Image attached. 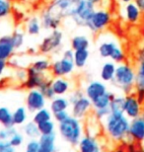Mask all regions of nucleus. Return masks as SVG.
<instances>
[{
  "label": "nucleus",
  "instance_id": "52",
  "mask_svg": "<svg viewBox=\"0 0 144 152\" xmlns=\"http://www.w3.org/2000/svg\"><path fill=\"white\" fill-rule=\"evenodd\" d=\"M143 152H144V141H143Z\"/></svg>",
  "mask_w": 144,
  "mask_h": 152
},
{
  "label": "nucleus",
  "instance_id": "19",
  "mask_svg": "<svg viewBox=\"0 0 144 152\" xmlns=\"http://www.w3.org/2000/svg\"><path fill=\"white\" fill-rule=\"evenodd\" d=\"M79 152H101L98 139L92 134L83 135L77 144Z\"/></svg>",
  "mask_w": 144,
  "mask_h": 152
},
{
  "label": "nucleus",
  "instance_id": "50",
  "mask_svg": "<svg viewBox=\"0 0 144 152\" xmlns=\"http://www.w3.org/2000/svg\"><path fill=\"white\" fill-rule=\"evenodd\" d=\"M115 152H125V151L122 149V148H118V149H116Z\"/></svg>",
  "mask_w": 144,
  "mask_h": 152
},
{
  "label": "nucleus",
  "instance_id": "34",
  "mask_svg": "<svg viewBox=\"0 0 144 152\" xmlns=\"http://www.w3.org/2000/svg\"><path fill=\"white\" fill-rule=\"evenodd\" d=\"M11 38L16 50H20L23 48L24 44H25V33L22 30H15L13 34L11 35Z\"/></svg>",
  "mask_w": 144,
  "mask_h": 152
},
{
  "label": "nucleus",
  "instance_id": "47",
  "mask_svg": "<svg viewBox=\"0 0 144 152\" xmlns=\"http://www.w3.org/2000/svg\"><path fill=\"white\" fill-rule=\"evenodd\" d=\"M133 2L138 6V8L141 10V12L144 14V0H133Z\"/></svg>",
  "mask_w": 144,
  "mask_h": 152
},
{
  "label": "nucleus",
  "instance_id": "18",
  "mask_svg": "<svg viewBox=\"0 0 144 152\" xmlns=\"http://www.w3.org/2000/svg\"><path fill=\"white\" fill-rule=\"evenodd\" d=\"M15 48L12 42L11 35H5L0 37V59L10 60L15 53Z\"/></svg>",
  "mask_w": 144,
  "mask_h": 152
},
{
  "label": "nucleus",
  "instance_id": "28",
  "mask_svg": "<svg viewBox=\"0 0 144 152\" xmlns=\"http://www.w3.org/2000/svg\"><path fill=\"white\" fill-rule=\"evenodd\" d=\"M31 66L39 72H42V73H48L50 70L51 61L48 58H45V57H39V58H37L34 60Z\"/></svg>",
  "mask_w": 144,
  "mask_h": 152
},
{
  "label": "nucleus",
  "instance_id": "12",
  "mask_svg": "<svg viewBox=\"0 0 144 152\" xmlns=\"http://www.w3.org/2000/svg\"><path fill=\"white\" fill-rule=\"evenodd\" d=\"M124 114L129 118H135L142 114V104L137 99L134 92L126 94L124 96Z\"/></svg>",
  "mask_w": 144,
  "mask_h": 152
},
{
  "label": "nucleus",
  "instance_id": "1",
  "mask_svg": "<svg viewBox=\"0 0 144 152\" xmlns=\"http://www.w3.org/2000/svg\"><path fill=\"white\" fill-rule=\"evenodd\" d=\"M103 121L104 132L107 136L115 142L126 141L129 138L130 120L124 113H110Z\"/></svg>",
  "mask_w": 144,
  "mask_h": 152
},
{
  "label": "nucleus",
  "instance_id": "27",
  "mask_svg": "<svg viewBox=\"0 0 144 152\" xmlns=\"http://www.w3.org/2000/svg\"><path fill=\"white\" fill-rule=\"evenodd\" d=\"M14 126H23L28 120V110L26 107H18L12 113Z\"/></svg>",
  "mask_w": 144,
  "mask_h": 152
},
{
  "label": "nucleus",
  "instance_id": "40",
  "mask_svg": "<svg viewBox=\"0 0 144 152\" xmlns=\"http://www.w3.org/2000/svg\"><path fill=\"white\" fill-rule=\"evenodd\" d=\"M9 142L11 143L12 146H14L15 148L16 147H19L21 144L23 143V141H24V136L21 134V133L19 132H16V133H14L13 135L11 136L10 138L8 139Z\"/></svg>",
  "mask_w": 144,
  "mask_h": 152
},
{
  "label": "nucleus",
  "instance_id": "44",
  "mask_svg": "<svg viewBox=\"0 0 144 152\" xmlns=\"http://www.w3.org/2000/svg\"><path fill=\"white\" fill-rule=\"evenodd\" d=\"M0 152H15V147L9 140H0Z\"/></svg>",
  "mask_w": 144,
  "mask_h": 152
},
{
  "label": "nucleus",
  "instance_id": "35",
  "mask_svg": "<svg viewBox=\"0 0 144 152\" xmlns=\"http://www.w3.org/2000/svg\"><path fill=\"white\" fill-rule=\"evenodd\" d=\"M38 127L41 134H51L56 130V123L53 120H48L38 124Z\"/></svg>",
  "mask_w": 144,
  "mask_h": 152
},
{
  "label": "nucleus",
  "instance_id": "45",
  "mask_svg": "<svg viewBox=\"0 0 144 152\" xmlns=\"http://www.w3.org/2000/svg\"><path fill=\"white\" fill-rule=\"evenodd\" d=\"M140 89H144V76L137 75L134 90H140Z\"/></svg>",
  "mask_w": 144,
  "mask_h": 152
},
{
  "label": "nucleus",
  "instance_id": "46",
  "mask_svg": "<svg viewBox=\"0 0 144 152\" xmlns=\"http://www.w3.org/2000/svg\"><path fill=\"white\" fill-rule=\"evenodd\" d=\"M7 67H8V61L0 59V80H1L3 78V76H4Z\"/></svg>",
  "mask_w": 144,
  "mask_h": 152
},
{
  "label": "nucleus",
  "instance_id": "11",
  "mask_svg": "<svg viewBox=\"0 0 144 152\" xmlns=\"http://www.w3.org/2000/svg\"><path fill=\"white\" fill-rule=\"evenodd\" d=\"M26 69H27V78L22 85L24 88H26L28 90L39 89L45 81L50 79L48 73H42V72L37 71L31 65Z\"/></svg>",
  "mask_w": 144,
  "mask_h": 152
},
{
  "label": "nucleus",
  "instance_id": "24",
  "mask_svg": "<svg viewBox=\"0 0 144 152\" xmlns=\"http://www.w3.org/2000/svg\"><path fill=\"white\" fill-rule=\"evenodd\" d=\"M70 47L72 50H89L90 39L86 35H75L70 41Z\"/></svg>",
  "mask_w": 144,
  "mask_h": 152
},
{
  "label": "nucleus",
  "instance_id": "10",
  "mask_svg": "<svg viewBox=\"0 0 144 152\" xmlns=\"http://www.w3.org/2000/svg\"><path fill=\"white\" fill-rule=\"evenodd\" d=\"M47 101V98L39 89H31L26 95L25 104L27 110L34 114L35 112L45 108Z\"/></svg>",
  "mask_w": 144,
  "mask_h": 152
},
{
  "label": "nucleus",
  "instance_id": "29",
  "mask_svg": "<svg viewBox=\"0 0 144 152\" xmlns=\"http://www.w3.org/2000/svg\"><path fill=\"white\" fill-rule=\"evenodd\" d=\"M23 132L27 137H29L31 139L39 138V135H41L38 127V124H36L33 121H28L25 124H23Z\"/></svg>",
  "mask_w": 144,
  "mask_h": 152
},
{
  "label": "nucleus",
  "instance_id": "9",
  "mask_svg": "<svg viewBox=\"0 0 144 152\" xmlns=\"http://www.w3.org/2000/svg\"><path fill=\"white\" fill-rule=\"evenodd\" d=\"M96 10V5L88 0H79L71 19L78 27H86L88 20Z\"/></svg>",
  "mask_w": 144,
  "mask_h": 152
},
{
  "label": "nucleus",
  "instance_id": "37",
  "mask_svg": "<svg viewBox=\"0 0 144 152\" xmlns=\"http://www.w3.org/2000/svg\"><path fill=\"white\" fill-rule=\"evenodd\" d=\"M51 79H48L45 82L44 84L42 85L41 87L39 88V90L44 94V96L47 98V100H50L56 97V94H54L53 90V87H51V82H50Z\"/></svg>",
  "mask_w": 144,
  "mask_h": 152
},
{
  "label": "nucleus",
  "instance_id": "39",
  "mask_svg": "<svg viewBox=\"0 0 144 152\" xmlns=\"http://www.w3.org/2000/svg\"><path fill=\"white\" fill-rule=\"evenodd\" d=\"M16 132L17 130L15 129V126L12 127H8V129L3 127V129H0V140H8Z\"/></svg>",
  "mask_w": 144,
  "mask_h": 152
},
{
  "label": "nucleus",
  "instance_id": "38",
  "mask_svg": "<svg viewBox=\"0 0 144 152\" xmlns=\"http://www.w3.org/2000/svg\"><path fill=\"white\" fill-rule=\"evenodd\" d=\"M136 73L137 75L144 76V48L136 53Z\"/></svg>",
  "mask_w": 144,
  "mask_h": 152
},
{
  "label": "nucleus",
  "instance_id": "4",
  "mask_svg": "<svg viewBox=\"0 0 144 152\" xmlns=\"http://www.w3.org/2000/svg\"><path fill=\"white\" fill-rule=\"evenodd\" d=\"M74 50L71 48L65 50L62 53L60 58L51 62L50 73L53 77H69L75 71V64L73 60Z\"/></svg>",
  "mask_w": 144,
  "mask_h": 152
},
{
  "label": "nucleus",
  "instance_id": "2",
  "mask_svg": "<svg viewBox=\"0 0 144 152\" xmlns=\"http://www.w3.org/2000/svg\"><path fill=\"white\" fill-rule=\"evenodd\" d=\"M136 69L129 62L124 61L116 64L115 74L112 83L124 94L134 92L136 80Z\"/></svg>",
  "mask_w": 144,
  "mask_h": 152
},
{
  "label": "nucleus",
  "instance_id": "21",
  "mask_svg": "<svg viewBox=\"0 0 144 152\" xmlns=\"http://www.w3.org/2000/svg\"><path fill=\"white\" fill-rule=\"evenodd\" d=\"M115 69H116V63L112 61V60L106 61L102 65L100 70L101 80L104 81L105 83H112L115 74Z\"/></svg>",
  "mask_w": 144,
  "mask_h": 152
},
{
  "label": "nucleus",
  "instance_id": "48",
  "mask_svg": "<svg viewBox=\"0 0 144 152\" xmlns=\"http://www.w3.org/2000/svg\"><path fill=\"white\" fill-rule=\"evenodd\" d=\"M116 2L118 3V4H121V5H125V4H127V3H130V2H133V0H115Z\"/></svg>",
  "mask_w": 144,
  "mask_h": 152
},
{
  "label": "nucleus",
  "instance_id": "13",
  "mask_svg": "<svg viewBox=\"0 0 144 152\" xmlns=\"http://www.w3.org/2000/svg\"><path fill=\"white\" fill-rule=\"evenodd\" d=\"M119 45L118 39H115V36H105V38H102L99 41L98 44V53H99L100 56L103 58L110 59L112 54L116 50Z\"/></svg>",
  "mask_w": 144,
  "mask_h": 152
},
{
  "label": "nucleus",
  "instance_id": "3",
  "mask_svg": "<svg viewBox=\"0 0 144 152\" xmlns=\"http://www.w3.org/2000/svg\"><path fill=\"white\" fill-rule=\"evenodd\" d=\"M58 132L61 138L71 145H77L84 135L81 120L70 115L65 121L58 124Z\"/></svg>",
  "mask_w": 144,
  "mask_h": 152
},
{
  "label": "nucleus",
  "instance_id": "32",
  "mask_svg": "<svg viewBox=\"0 0 144 152\" xmlns=\"http://www.w3.org/2000/svg\"><path fill=\"white\" fill-rule=\"evenodd\" d=\"M124 96L115 95L110 104V110L112 113H124Z\"/></svg>",
  "mask_w": 144,
  "mask_h": 152
},
{
  "label": "nucleus",
  "instance_id": "31",
  "mask_svg": "<svg viewBox=\"0 0 144 152\" xmlns=\"http://www.w3.org/2000/svg\"><path fill=\"white\" fill-rule=\"evenodd\" d=\"M53 115L50 109H47L45 107L34 113L33 121H35L36 124H39V123H42V121H45L48 120H53Z\"/></svg>",
  "mask_w": 144,
  "mask_h": 152
},
{
  "label": "nucleus",
  "instance_id": "42",
  "mask_svg": "<svg viewBox=\"0 0 144 152\" xmlns=\"http://www.w3.org/2000/svg\"><path fill=\"white\" fill-rule=\"evenodd\" d=\"M15 79H16L17 82L23 84L25 82L26 78H27V69H23V68H19L15 71V75H14Z\"/></svg>",
  "mask_w": 144,
  "mask_h": 152
},
{
  "label": "nucleus",
  "instance_id": "33",
  "mask_svg": "<svg viewBox=\"0 0 144 152\" xmlns=\"http://www.w3.org/2000/svg\"><path fill=\"white\" fill-rule=\"evenodd\" d=\"M12 10H13V5L11 0H0V21L10 16Z\"/></svg>",
  "mask_w": 144,
  "mask_h": 152
},
{
  "label": "nucleus",
  "instance_id": "22",
  "mask_svg": "<svg viewBox=\"0 0 144 152\" xmlns=\"http://www.w3.org/2000/svg\"><path fill=\"white\" fill-rule=\"evenodd\" d=\"M70 107L69 99L65 96H56L50 100V110L51 113H57L61 111H67Z\"/></svg>",
  "mask_w": 144,
  "mask_h": 152
},
{
  "label": "nucleus",
  "instance_id": "6",
  "mask_svg": "<svg viewBox=\"0 0 144 152\" xmlns=\"http://www.w3.org/2000/svg\"><path fill=\"white\" fill-rule=\"evenodd\" d=\"M68 99L71 106V115L79 120L86 118L93 109L91 100L85 96L84 92H82L81 90H73L72 92H70Z\"/></svg>",
  "mask_w": 144,
  "mask_h": 152
},
{
  "label": "nucleus",
  "instance_id": "30",
  "mask_svg": "<svg viewBox=\"0 0 144 152\" xmlns=\"http://www.w3.org/2000/svg\"><path fill=\"white\" fill-rule=\"evenodd\" d=\"M0 124L6 129L14 126L12 112L7 107H0Z\"/></svg>",
  "mask_w": 144,
  "mask_h": 152
},
{
  "label": "nucleus",
  "instance_id": "36",
  "mask_svg": "<svg viewBox=\"0 0 144 152\" xmlns=\"http://www.w3.org/2000/svg\"><path fill=\"white\" fill-rule=\"evenodd\" d=\"M110 59H111L112 61H114L115 63H116V64L124 62L125 60H126V53H125V51L124 48H122L121 45H118V47L116 48V50L114 51V53L112 54Z\"/></svg>",
  "mask_w": 144,
  "mask_h": 152
},
{
  "label": "nucleus",
  "instance_id": "26",
  "mask_svg": "<svg viewBox=\"0 0 144 152\" xmlns=\"http://www.w3.org/2000/svg\"><path fill=\"white\" fill-rule=\"evenodd\" d=\"M115 94L110 92H106L104 95L100 96L99 98L95 99L92 101V107H93V110H97V109H104V108H110V104H111V101L114 98Z\"/></svg>",
  "mask_w": 144,
  "mask_h": 152
},
{
  "label": "nucleus",
  "instance_id": "7",
  "mask_svg": "<svg viewBox=\"0 0 144 152\" xmlns=\"http://www.w3.org/2000/svg\"><path fill=\"white\" fill-rule=\"evenodd\" d=\"M113 22V14L105 7L96 8L86 24V28L93 34H100L106 31Z\"/></svg>",
  "mask_w": 144,
  "mask_h": 152
},
{
  "label": "nucleus",
  "instance_id": "8",
  "mask_svg": "<svg viewBox=\"0 0 144 152\" xmlns=\"http://www.w3.org/2000/svg\"><path fill=\"white\" fill-rule=\"evenodd\" d=\"M63 33L59 29L53 30L50 35L45 36L39 44L38 50L41 54L48 56L58 51L62 47Z\"/></svg>",
  "mask_w": 144,
  "mask_h": 152
},
{
  "label": "nucleus",
  "instance_id": "20",
  "mask_svg": "<svg viewBox=\"0 0 144 152\" xmlns=\"http://www.w3.org/2000/svg\"><path fill=\"white\" fill-rule=\"evenodd\" d=\"M38 152H56V132L51 134H41L39 137Z\"/></svg>",
  "mask_w": 144,
  "mask_h": 152
},
{
  "label": "nucleus",
  "instance_id": "43",
  "mask_svg": "<svg viewBox=\"0 0 144 152\" xmlns=\"http://www.w3.org/2000/svg\"><path fill=\"white\" fill-rule=\"evenodd\" d=\"M53 118H54V121H56L57 124H59V123H61V121H65L66 118H68L71 114H69L68 110H67V111L57 112V113H54V114H53Z\"/></svg>",
  "mask_w": 144,
  "mask_h": 152
},
{
  "label": "nucleus",
  "instance_id": "17",
  "mask_svg": "<svg viewBox=\"0 0 144 152\" xmlns=\"http://www.w3.org/2000/svg\"><path fill=\"white\" fill-rule=\"evenodd\" d=\"M50 82L56 96H65L72 90V82L67 77H53Z\"/></svg>",
  "mask_w": 144,
  "mask_h": 152
},
{
  "label": "nucleus",
  "instance_id": "25",
  "mask_svg": "<svg viewBox=\"0 0 144 152\" xmlns=\"http://www.w3.org/2000/svg\"><path fill=\"white\" fill-rule=\"evenodd\" d=\"M89 58H90V51L89 50H74L73 53V60H74L75 67L82 69L86 66Z\"/></svg>",
  "mask_w": 144,
  "mask_h": 152
},
{
  "label": "nucleus",
  "instance_id": "51",
  "mask_svg": "<svg viewBox=\"0 0 144 152\" xmlns=\"http://www.w3.org/2000/svg\"><path fill=\"white\" fill-rule=\"evenodd\" d=\"M25 152H36V151H33V150H29V149H26Z\"/></svg>",
  "mask_w": 144,
  "mask_h": 152
},
{
  "label": "nucleus",
  "instance_id": "23",
  "mask_svg": "<svg viewBox=\"0 0 144 152\" xmlns=\"http://www.w3.org/2000/svg\"><path fill=\"white\" fill-rule=\"evenodd\" d=\"M42 29L41 18L38 16H31L25 23V31L30 36H38Z\"/></svg>",
  "mask_w": 144,
  "mask_h": 152
},
{
  "label": "nucleus",
  "instance_id": "5",
  "mask_svg": "<svg viewBox=\"0 0 144 152\" xmlns=\"http://www.w3.org/2000/svg\"><path fill=\"white\" fill-rule=\"evenodd\" d=\"M79 0H53L45 11L56 20L62 23L67 18H71Z\"/></svg>",
  "mask_w": 144,
  "mask_h": 152
},
{
  "label": "nucleus",
  "instance_id": "41",
  "mask_svg": "<svg viewBox=\"0 0 144 152\" xmlns=\"http://www.w3.org/2000/svg\"><path fill=\"white\" fill-rule=\"evenodd\" d=\"M110 113H111V110H110V108L97 109V110H94L95 118H96L97 120H99V121H104L110 115Z\"/></svg>",
  "mask_w": 144,
  "mask_h": 152
},
{
  "label": "nucleus",
  "instance_id": "15",
  "mask_svg": "<svg viewBox=\"0 0 144 152\" xmlns=\"http://www.w3.org/2000/svg\"><path fill=\"white\" fill-rule=\"evenodd\" d=\"M142 12L134 2L127 3L124 5L121 10V15L124 21L130 25H137L141 21Z\"/></svg>",
  "mask_w": 144,
  "mask_h": 152
},
{
  "label": "nucleus",
  "instance_id": "16",
  "mask_svg": "<svg viewBox=\"0 0 144 152\" xmlns=\"http://www.w3.org/2000/svg\"><path fill=\"white\" fill-rule=\"evenodd\" d=\"M128 134L130 140L136 142L144 141V113L139 117L130 120Z\"/></svg>",
  "mask_w": 144,
  "mask_h": 152
},
{
  "label": "nucleus",
  "instance_id": "14",
  "mask_svg": "<svg viewBox=\"0 0 144 152\" xmlns=\"http://www.w3.org/2000/svg\"><path fill=\"white\" fill-rule=\"evenodd\" d=\"M108 86L104 81L102 80H91L86 84L84 88V94L85 96L88 97L91 100L99 98L100 96L104 95L106 92H108Z\"/></svg>",
  "mask_w": 144,
  "mask_h": 152
},
{
  "label": "nucleus",
  "instance_id": "49",
  "mask_svg": "<svg viewBox=\"0 0 144 152\" xmlns=\"http://www.w3.org/2000/svg\"><path fill=\"white\" fill-rule=\"evenodd\" d=\"M88 1H90V2H92L93 4H95V5H101L102 3L105 1V0H88Z\"/></svg>",
  "mask_w": 144,
  "mask_h": 152
}]
</instances>
